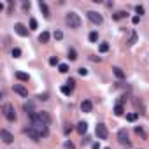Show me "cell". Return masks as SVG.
Here are the masks:
<instances>
[{
  "label": "cell",
  "instance_id": "1",
  "mask_svg": "<svg viewBox=\"0 0 149 149\" xmlns=\"http://www.w3.org/2000/svg\"><path fill=\"white\" fill-rule=\"evenodd\" d=\"M65 23H67V26L77 30V28L81 26V18H79L76 13H68V14L65 16Z\"/></svg>",
  "mask_w": 149,
  "mask_h": 149
},
{
  "label": "cell",
  "instance_id": "2",
  "mask_svg": "<svg viewBox=\"0 0 149 149\" xmlns=\"http://www.w3.org/2000/svg\"><path fill=\"white\" fill-rule=\"evenodd\" d=\"M32 119V123H42V125H51V116L46 112V111H42V112H35V116L33 118H30Z\"/></svg>",
  "mask_w": 149,
  "mask_h": 149
},
{
  "label": "cell",
  "instance_id": "3",
  "mask_svg": "<svg viewBox=\"0 0 149 149\" xmlns=\"http://www.w3.org/2000/svg\"><path fill=\"white\" fill-rule=\"evenodd\" d=\"M2 112H4V118L7 119V121H16V111H14V105L13 104H4V107H2Z\"/></svg>",
  "mask_w": 149,
  "mask_h": 149
},
{
  "label": "cell",
  "instance_id": "4",
  "mask_svg": "<svg viewBox=\"0 0 149 149\" xmlns=\"http://www.w3.org/2000/svg\"><path fill=\"white\" fill-rule=\"evenodd\" d=\"M95 132H97V137H98V139H102V140H105V139L109 137L107 126H105L104 123H98V125H97V130H95Z\"/></svg>",
  "mask_w": 149,
  "mask_h": 149
},
{
  "label": "cell",
  "instance_id": "5",
  "mask_svg": "<svg viewBox=\"0 0 149 149\" xmlns=\"http://www.w3.org/2000/svg\"><path fill=\"white\" fill-rule=\"evenodd\" d=\"M88 19L91 21V23H95V25H102V21H104V18L98 14V13H95V11H88Z\"/></svg>",
  "mask_w": 149,
  "mask_h": 149
},
{
  "label": "cell",
  "instance_id": "6",
  "mask_svg": "<svg viewBox=\"0 0 149 149\" xmlns=\"http://www.w3.org/2000/svg\"><path fill=\"white\" fill-rule=\"evenodd\" d=\"M32 126L39 132V135H40V137H47V133H49L47 125H42V123H32Z\"/></svg>",
  "mask_w": 149,
  "mask_h": 149
},
{
  "label": "cell",
  "instance_id": "7",
  "mask_svg": "<svg viewBox=\"0 0 149 149\" xmlns=\"http://www.w3.org/2000/svg\"><path fill=\"white\" fill-rule=\"evenodd\" d=\"M25 133H26V135H28V137H30V139H33V140H35V142H39V140H40V139H42V137H40V135H39V132H37V130H35V128H33V126H32V125H30V126H28V128H25Z\"/></svg>",
  "mask_w": 149,
  "mask_h": 149
},
{
  "label": "cell",
  "instance_id": "8",
  "mask_svg": "<svg viewBox=\"0 0 149 149\" xmlns=\"http://www.w3.org/2000/svg\"><path fill=\"white\" fill-rule=\"evenodd\" d=\"M118 142L123 146H130V139H128V132L126 130H119L118 132Z\"/></svg>",
  "mask_w": 149,
  "mask_h": 149
},
{
  "label": "cell",
  "instance_id": "9",
  "mask_svg": "<svg viewBox=\"0 0 149 149\" xmlns=\"http://www.w3.org/2000/svg\"><path fill=\"white\" fill-rule=\"evenodd\" d=\"M0 137H2V140H4L6 144H11V142L14 140V135H13L11 132H7L6 128H2V130H0Z\"/></svg>",
  "mask_w": 149,
  "mask_h": 149
},
{
  "label": "cell",
  "instance_id": "10",
  "mask_svg": "<svg viewBox=\"0 0 149 149\" xmlns=\"http://www.w3.org/2000/svg\"><path fill=\"white\" fill-rule=\"evenodd\" d=\"M14 32H16L19 37H26V35H28L26 26H25V25H21V23H16V25H14Z\"/></svg>",
  "mask_w": 149,
  "mask_h": 149
},
{
  "label": "cell",
  "instance_id": "11",
  "mask_svg": "<svg viewBox=\"0 0 149 149\" xmlns=\"http://www.w3.org/2000/svg\"><path fill=\"white\" fill-rule=\"evenodd\" d=\"M13 90H14V93L21 95V97H28V90H26L23 84H14V86H13Z\"/></svg>",
  "mask_w": 149,
  "mask_h": 149
},
{
  "label": "cell",
  "instance_id": "12",
  "mask_svg": "<svg viewBox=\"0 0 149 149\" xmlns=\"http://www.w3.org/2000/svg\"><path fill=\"white\" fill-rule=\"evenodd\" d=\"M39 9L42 11V14H44V18H51V13H49V7L46 6V2H42V0H40V2H39Z\"/></svg>",
  "mask_w": 149,
  "mask_h": 149
},
{
  "label": "cell",
  "instance_id": "13",
  "mask_svg": "<svg viewBox=\"0 0 149 149\" xmlns=\"http://www.w3.org/2000/svg\"><path fill=\"white\" fill-rule=\"evenodd\" d=\"M81 111H83V112H91V111H93V104H91L90 100H83V102H81Z\"/></svg>",
  "mask_w": 149,
  "mask_h": 149
},
{
  "label": "cell",
  "instance_id": "14",
  "mask_svg": "<svg viewBox=\"0 0 149 149\" xmlns=\"http://www.w3.org/2000/svg\"><path fill=\"white\" fill-rule=\"evenodd\" d=\"M23 109H25L26 116H30V118H33V116H35V111H33V104H32V102L25 104V105H23Z\"/></svg>",
  "mask_w": 149,
  "mask_h": 149
},
{
  "label": "cell",
  "instance_id": "15",
  "mask_svg": "<svg viewBox=\"0 0 149 149\" xmlns=\"http://www.w3.org/2000/svg\"><path fill=\"white\" fill-rule=\"evenodd\" d=\"M77 133L79 135H86V132H88V123H84V121H81V123H77Z\"/></svg>",
  "mask_w": 149,
  "mask_h": 149
},
{
  "label": "cell",
  "instance_id": "16",
  "mask_svg": "<svg viewBox=\"0 0 149 149\" xmlns=\"http://www.w3.org/2000/svg\"><path fill=\"white\" fill-rule=\"evenodd\" d=\"M112 72H114V76H116L118 79H125V72H123V68H119V67H112Z\"/></svg>",
  "mask_w": 149,
  "mask_h": 149
},
{
  "label": "cell",
  "instance_id": "17",
  "mask_svg": "<svg viewBox=\"0 0 149 149\" xmlns=\"http://www.w3.org/2000/svg\"><path fill=\"white\" fill-rule=\"evenodd\" d=\"M16 79H19V81H28V79H30V76H28L26 72L18 70V72H16Z\"/></svg>",
  "mask_w": 149,
  "mask_h": 149
},
{
  "label": "cell",
  "instance_id": "18",
  "mask_svg": "<svg viewBox=\"0 0 149 149\" xmlns=\"http://www.w3.org/2000/svg\"><path fill=\"white\" fill-rule=\"evenodd\" d=\"M49 32H42L40 35H39V42H42V44H46V42H49Z\"/></svg>",
  "mask_w": 149,
  "mask_h": 149
},
{
  "label": "cell",
  "instance_id": "19",
  "mask_svg": "<svg viewBox=\"0 0 149 149\" xmlns=\"http://www.w3.org/2000/svg\"><path fill=\"white\" fill-rule=\"evenodd\" d=\"M123 18H126V13H125V11H118V13L112 14V19H116V21H119V19H123Z\"/></svg>",
  "mask_w": 149,
  "mask_h": 149
},
{
  "label": "cell",
  "instance_id": "20",
  "mask_svg": "<svg viewBox=\"0 0 149 149\" xmlns=\"http://www.w3.org/2000/svg\"><path fill=\"white\" fill-rule=\"evenodd\" d=\"M114 114H116V116H123V114H125V107L118 104V105L114 107Z\"/></svg>",
  "mask_w": 149,
  "mask_h": 149
},
{
  "label": "cell",
  "instance_id": "21",
  "mask_svg": "<svg viewBox=\"0 0 149 149\" xmlns=\"http://www.w3.org/2000/svg\"><path fill=\"white\" fill-rule=\"evenodd\" d=\"M68 60H70V61L77 60V53H76V49H68Z\"/></svg>",
  "mask_w": 149,
  "mask_h": 149
},
{
  "label": "cell",
  "instance_id": "22",
  "mask_svg": "<svg viewBox=\"0 0 149 149\" xmlns=\"http://www.w3.org/2000/svg\"><path fill=\"white\" fill-rule=\"evenodd\" d=\"M137 118H139V114H137V112H130V114L126 116V121L133 123V121H137Z\"/></svg>",
  "mask_w": 149,
  "mask_h": 149
},
{
  "label": "cell",
  "instance_id": "23",
  "mask_svg": "<svg viewBox=\"0 0 149 149\" xmlns=\"http://www.w3.org/2000/svg\"><path fill=\"white\" fill-rule=\"evenodd\" d=\"M58 70H60L61 74H67V72H68V65H67V63H60V65H58Z\"/></svg>",
  "mask_w": 149,
  "mask_h": 149
},
{
  "label": "cell",
  "instance_id": "24",
  "mask_svg": "<svg viewBox=\"0 0 149 149\" xmlns=\"http://www.w3.org/2000/svg\"><path fill=\"white\" fill-rule=\"evenodd\" d=\"M137 42V33L135 32H132V35H130V40H128V46H133Z\"/></svg>",
  "mask_w": 149,
  "mask_h": 149
},
{
  "label": "cell",
  "instance_id": "25",
  "mask_svg": "<svg viewBox=\"0 0 149 149\" xmlns=\"http://www.w3.org/2000/svg\"><path fill=\"white\" fill-rule=\"evenodd\" d=\"M98 49H100V53H107V51H109V44H107V42H102Z\"/></svg>",
  "mask_w": 149,
  "mask_h": 149
},
{
  "label": "cell",
  "instance_id": "26",
  "mask_svg": "<svg viewBox=\"0 0 149 149\" xmlns=\"http://www.w3.org/2000/svg\"><path fill=\"white\" fill-rule=\"evenodd\" d=\"M11 54H13L14 58H19V56H21V49H19V47H14V49L11 51Z\"/></svg>",
  "mask_w": 149,
  "mask_h": 149
},
{
  "label": "cell",
  "instance_id": "27",
  "mask_svg": "<svg viewBox=\"0 0 149 149\" xmlns=\"http://www.w3.org/2000/svg\"><path fill=\"white\" fill-rule=\"evenodd\" d=\"M72 91H74V90H72L70 86H61V93H63V95H70Z\"/></svg>",
  "mask_w": 149,
  "mask_h": 149
},
{
  "label": "cell",
  "instance_id": "28",
  "mask_svg": "<svg viewBox=\"0 0 149 149\" xmlns=\"http://www.w3.org/2000/svg\"><path fill=\"white\" fill-rule=\"evenodd\" d=\"M98 40V33L97 32H91L90 33V42H97Z\"/></svg>",
  "mask_w": 149,
  "mask_h": 149
},
{
  "label": "cell",
  "instance_id": "29",
  "mask_svg": "<svg viewBox=\"0 0 149 149\" xmlns=\"http://www.w3.org/2000/svg\"><path fill=\"white\" fill-rule=\"evenodd\" d=\"M49 65H53V67L60 65V63H58V58H56V56H51V58H49Z\"/></svg>",
  "mask_w": 149,
  "mask_h": 149
},
{
  "label": "cell",
  "instance_id": "30",
  "mask_svg": "<svg viewBox=\"0 0 149 149\" xmlns=\"http://www.w3.org/2000/svg\"><path fill=\"white\" fill-rule=\"evenodd\" d=\"M53 37H54V39H56V40H61V39H63V33H61V32H60V30H56V32H54V35H53Z\"/></svg>",
  "mask_w": 149,
  "mask_h": 149
},
{
  "label": "cell",
  "instance_id": "31",
  "mask_svg": "<svg viewBox=\"0 0 149 149\" xmlns=\"http://www.w3.org/2000/svg\"><path fill=\"white\" fill-rule=\"evenodd\" d=\"M77 72H79V76H84V77L88 76V68H84V67H81V68H79Z\"/></svg>",
  "mask_w": 149,
  "mask_h": 149
},
{
  "label": "cell",
  "instance_id": "32",
  "mask_svg": "<svg viewBox=\"0 0 149 149\" xmlns=\"http://www.w3.org/2000/svg\"><path fill=\"white\" fill-rule=\"evenodd\" d=\"M35 28H37V19L32 18V19H30V30H35Z\"/></svg>",
  "mask_w": 149,
  "mask_h": 149
},
{
  "label": "cell",
  "instance_id": "33",
  "mask_svg": "<svg viewBox=\"0 0 149 149\" xmlns=\"http://www.w3.org/2000/svg\"><path fill=\"white\" fill-rule=\"evenodd\" d=\"M135 13L137 14H144V7L142 6H135Z\"/></svg>",
  "mask_w": 149,
  "mask_h": 149
},
{
  "label": "cell",
  "instance_id": "34",
  "mask_svg": "<svg viewBox=\"0 0 149 149\" xmlns=\"http://www.w3.org/2000/svg\"><path fill=\"white\" fill-rule=\"evenodd\" d=\"M67 86H70V88L74 90V88H76V81H74V79H68V81H67Z\"/></svg>",
  "mask_w": 149,
  "mask_h": 149
},
{
  "label": "cell",
  "instance_id": "35",
  "mask_svg": "<svg viewBox=\"0 0 149 149\" xmlns=\"http://www.w3.org/2000/svg\"><path fill=\"white\" fill-rule=\"evenodd\" d=\"M135 133H137V135H142V137H144V130H142V128H139V126L135 128Z\"/></svg>",
  "mask_w": 149,
  "mask_h": 149
},
{
  "label": "cell",
  "instance_id": "36",
  "mask_svg": "<svg viewBox=\"0 0 149 149\" xmlns=\"http://www.w3.org/2000/svg\"><path fill=\"white\" fill-rule=\"evenodd\" d=\"M65 149H74V144L67 140V142H65Z\"/></svg>",
  "mask_w": 149,
  "mask_h": 149
},
{
  "label": "cell",
  "instance_id": "37",
  "mask_svg": "<svg viewBox=\"0 0 149 149\" xmlns=\"http://www.w3.org/2000/svg\"><path fill=\"white\" fill-rule=\"evenodd\" d=\"M23 9L28 11V9H30V2H23Z\"/></svg>",
  "mask_w": 149,
  "mask_h": 149
},
{
  "label": "cell",
  "instance_id": "38",
  "mask_svg": "<svg viewBox=\"0 0 149 149\" xmlns=\"http://www.w3.org/2000/svg\"><path fill=\"white\" fill-rule=\"evenodd\" d=\"M132 21H133V25H137V23L140 21V16H133V19H132Z\"/></svg>",
  "mask_w": 149,
  "mask_h": 149
},
{
  "label": "cell",
  "instance_id": "39",
  "mask_svg": "<svg viewBox=\"0 0 149 149\" xmlns=\"http://www.w3.org/2000/svg\"><path fill=\"white\" fill-rule=\"evenodd\" d=\"M63 132H65V135H68V133H70V132H72V126H68V125H67V128H65V130H63Z\"/></svg>",
  "mask_w": 149,
  "mask_h": 149
},
{
  "label": "cell",
  "instance_id": "40",
  "mask_svg": "<svg viewBox=\"0 0 149 149\" xmlns=\"http://www.w3.org/2000/svg\"><path fill=\"white\" fill-rule=\"evenodd\" d=\"M39 98H40V100H47V93H44V95H39Z\"/></svg>",
  "mask_w": 149,
  "mask_h": 149
},
{
  "label": "cell",
  "instance_id": "41",
  "mask_svg": "<svg viewBox=\"0 0 149 149\" xmlns=\"http://www.w3.org/2000/svg\"><path fill=\"white\" fill-rule=\"evenodd\" d=\"M91 149H100V144H98V142H95V144L91 146Z\"/></svg>",
  "mask_w": 149,
  "mask_h": 149
},
{
  "label": "cell",
  "instance_id": "42",
  "mask_svg": "<svg viewBox=\"0 0 149 149\" xmlns=\"http://www.w3.org/2000/svg\"><path fill=\"white\" fill-rule=\"evenodd\" d=\"M105 149H109V147H105Z\"/></svg>",
  "mask_w": 149,
  "mask_h": 149
}]
</instances>
